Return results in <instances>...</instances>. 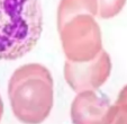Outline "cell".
Wrapping results in <instances>:
<instances>
[{"instance_id": "cell-4", "label": "cell", "mask_w": 127, "mask_h": 124, "mask_svg": "<svg viewBox=\"0 0 127 124\" xmlns=\"http://www.w3.org/2000/svg\"><path fill=\"white\" fill-rule=\"evenodd\" d=\"M111 72L110 57L102 50L95 59L86 62L66 60L64 64V78L75 93L97 90L108 80Z\"/></svg>"}, {"instance_id": "cell-10", "label": "cell", "mask_w": 127, "mask_h": 124, "mask_svg": "<svg viewBox=\"0 0 127 124\" xmlns=\"http://www.w3.org/2000/svg\"><path fill=\"white\" fill-rule=\"evenodd\" d=\"M2 114H3V103H2V99H1V97H0V121H1Z\"/></svg>"}, {"instance_id": "cell-8", "label": "cell", "mask_w": 127, "mask_h": 124, "mask_svg": "<svg viewBox=\"0 0 127 124\" xmlns=\"http://www.w3.org/2000/svg\"><path fill=\"white\" fill-rule=\"evenodd\" d=\"M110 124H127V104H115V113Z\"/></svg>"}, {"instance_id": "cell-1", "label": "cell", "mask_w": 127, "mask_h": 124, "mask_svg": "<svg viewBox=\"0 0 127 124\" xmlns=\"http://www.w3.org/2000/svg\"><path fill=\"white\" fill-rule=\"evenodd\" d=\"M8 97L14 115L25 124H39L50 115L54 103L51 72L38 63L15 70L8 82Z\"/></svg>"}, {"instance_id": "cell-7", "label": "cell", "mask_w": 127, "mask_h": 124, "mask_svg": "<svg viewBox=\"0 0 127 124\" xmlns=\"http://www.w3.org/2000/svg\"><path fill=\"white\" fill-rule=\"evenodd\" d=\"M127 0H98V16L102 19H110L123 10Z\"/></svg>"}, {"instance_id": "cell-5", "label": "cell", "mask_w": 127, "mask_h": 124, "mask_svg": "<svg viewBox=\"0 0 127 124\" xmlns=\"http://www.w3.org/2000/svg\"><path fill=\"white\" fill-rule=\"evenodd\" d=\"M115 113V104L96 90L78 93L71 105L73 124H110Z\"/></svg>"}, {"instance_id": "cell-3", "label": "cell", "mask_w": 127, "mask_h": 124, "mask_svg": "<svg viewBox=\"0 0 127 124\" xmlns=\"http://www.w3.org/2000/svg\"><path fill=\"white\" fill-rule=\"evenodd\" d=\"M59 32L66 60L90 61L102 51L101 31L94 16L80 15L74 17Z\"/></svg>"}, {"instance_id": "cell-2", "label": "cell", "mask_w": 127, "mask_h": 124, "mask_svg": "<svg viewBox=\"0 0 127 124\" xmlns=\"http://www.w3.org/2000/svg\"><path fill=\"white\" fill-rule=\"evenodd\" d=\"M43 32L41 0H0V60H17L36 46Z\"/></svg>"}, {"instance_id": "cell-9", "label": "cell", "mask_w": 127, "mask_h": 124, "mask_svg": "<svg viewBox=\"0 0 127 124\" xmlns=\"http://www.w3.org/2000/svg\"><path fill=\"white\" fill-rule=\"evenodd\" d=\"M117 104H127V85L123 87L117 98Z\"/></svg>"}, {"instance_id": "cell-6", "label": "cell", "mask_w": 127, "mask_h": 124, "mask_svg": "<svg viewBox=\"0 0 127 124\" xmlns=\"http://www.w3.org/2000/svg\"><path fill=\"white\" fill-rule=\"evenodd\" d=\"M98 0H61L58 8L59 31L74 17L80 15H98Z\"/></svg>"}]
</instances>
